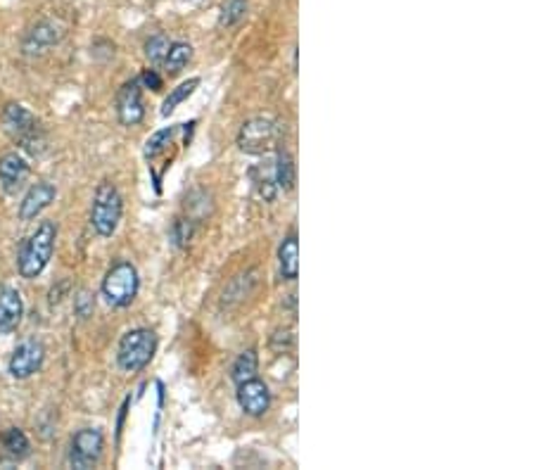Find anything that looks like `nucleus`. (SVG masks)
<instances>
[{
  "instance_id": "1",
  "label": "nucleus",
  "mask_w": 534,
  "mask_h": 470,
  "mask_svg": "<svg viewBox=\"0 0 534 470\" xmlns=\"http://www.w3.org/2000/svg\"><path fill=\"white\" fill-rule=\"evenodd\" d=\"M55 240H57V226L53 221L38 223V229L26 238L22 250H19V276L26 278V281L41 276L43 269L48 266L50 257H53Z\"/></svg>"
},
{
  "instance_id": "26",
  "label": "nucleus",
  "mask_w": 534,
  "mask_h": 470,
  "mask_svg": "<svg viewBox=\"0 0 534 470\" xmlns=\"http://www.w3.org/2000/svg\"><path fill=\"white\" fill-rule=\"evenodd\" d=\"M93 297L88 295V292H81V295L77 297V313L81 316V319H88L90 313H93Z\"/></svg>"
},
{
  "instance_id": "21",
  "label": "nucleus",
  "mask_w": 534,
  "mask_h": 470,
  "mask_svg": "<svg viewBox=\"0 0 534 470\" xmlns=\"http://www.w3.org/2000/svg\"><path fill=\"white\" fill-rule=\"evenodd\" d=\"M3 446H5V452L15 458H25L29 456V437L19 428H10L5 434H3Z\"/></svg>"
},
{
  "instance_id": "20",
  "label": "nucleus",
  "mask_w": 534,
  "mask_h": 470,
  "mask_svg": "<svg viewBox=\"0 0 534 470\" xmlns=\"http://www.w3.org/2000/svg\"><path fill=\"white\" fill-rule=\"evenodd\" d=\"M259 371V356L254 350H247L242 352L238 359H235L233 368H231V378L235 380V383H242V380H250L254 378Z\"/></svg>"
},
{
  "instance_id": "14",
  "label": "nucleus",
  "mask_w": 534,
  "mask_h": 470,
  "mask_svg": "<svg viewBox=\"0 0 534 470\" xmlns=\"http://www.w3.org/2000/svg\"><path fill=\"white\" fill-rule=\"evenodd\" d=\"M25 313V301L17 290L0 285V332H10L19 326Z\"/></svg>"
},
{
  "instance_id": "8",
  "label": "nucleus",
  "mask_w": 534,
  "mask_h": 470,
  "mask_svg": "<svg viewBox=\"0 0 534 470\" xmlns=\"http://www.w3.org/2000/svg\"><path fill=\"white\" fill-rule=\"evenodd\" d=\"M43 359H46V347L38 340H26L13 352L10 356V363H7V371L15 380H26L36 373L38 368L43 366Z\"/></svg>"
},
{
  "instance_id": "7",
  "label": "nucleus",
  "mask_w": 534,
  "mask_h": 470,
  "mask_svg": "<svg viewBox=\"0 0 534 470\" xmlns=\"http://www.w3.org/2000/svg\"><path fill=\"white\" fill-rule=\"evenodd\" d=\"M105 449V437L98 428H81L69 444V465L78 470H88L100 461Z\"/></svg>"
},
{
  "instance_id": "6",
  "label": "nucleus",
  "mask_w": 534,
  "mask_h": 470,
  "mask_svg": "<svg viewBox=\"0 0 534 470\" xmlns=\"http://www.w3.org/2000/svg\"><path fill=\"white\" fill-rule=\"evenodd\" d=\"M3 124H5V131L10 133L25 150L38 152L36 145L43 143L41 128H38L36 117L31 115L29 109L22 107V105H7L5 112H3Z\"/></svg>"
},
{
  "instance_id": "18",
  "label": "nucleus",
  "mask_w": 534,
  "mask_h": 470,
  "mask_svg": "<svg viewBox=\"0 0 534 470\" xmlns=\"http://www.w3.org/2000/svg\"><path fill=\"white\" fill-rule=\"evenodd\" d=\"M192 57V46L186 41H176L169 46V53L164 57V66H167L169 74H179L183 66L190 62Z\"/></svg>"
},
{
  "instance_id": "10",
  "label": "nucleus",
  "mask_w": 534,
  "mask_h": 470,
  "mask_svg": "<svg viewBox=\"0 0 534 470\" xmlns=\"http://www.w3.org/2000/svg\"><path fill=\"white\" fill-rule=\"evenodd\" d=\"M238 404L245 411L247 416H264L271 406V392L264 380H259L257 375L250 380L238 383Z\"/></svg>"
},
{
  "instance_id": "19",
  "label": "nucleus",
  "mask_w": 534,
  "mask_h": 470,
  "mask_svg": "<svg viewBox=\"0 0 534 470\" xmlns=\"http://www.w3.org/2000/svg\"><path fill=\"white\" fill-rule=\"evenodd\" d=\"M176 133H179V127H167L162 128V131L152 133L150 138H148V143H145V150H143L145 159L152 162V159H157V157L162 155V152L169 148V143L174 140Z\"/></svg>"
},
{
  "instance_id": "25",
  "label": "nucleus",
  "mask_w": 534,
  "mask_h": 470,
  "mask_svg": "<svg viewBox=\"0 0 534 470\" xmlns=\"http://www.w3.org/2000/svg\"><path fill=\"white\" fill-rule=\"evenodd\" d=\"M139 84L140 88H150V91H162V77L155 72V69H145L143 74L139 77Z\"/></svg>"
},
{
  "instance_id": "4",
  "label": "nucleus",
  "mask_w": 534,
  "mask_h": 470,
  "mask_svg": "<svg viewBox=\"0 0 534 470\" xmlns=\"http://www.w3.org/2000/svg\"><path fill=\"white\" fill-rule=\"evenodd\" d=\"M124 214V199H121L119 188L115 183H100L93 198V207H90V226L100 238H109L115 235L117 226Z\"/></svg>"
},
{
  "instance_id": "23",
  "label": "nucleus",
  "mask_w": 534,
  "mask_h": 470,
  "mask_svg": "<svg viewBox=\"0 0 534 470\" xmlns=\"http://www.w3.org/2000/svg\"><path fill=\"white\" fill-rule=\"evenodd\" d=\"M169 46H171V41H169L164 34H155V36L148 38V43H145V57L150 60V65H164V57H167L169 53Z\"/></svg>"
},
{
  "instance_id": "2",
  "label": "nucleus",
  "mask_w": 534,
  "mask_h": 470,
  "mask_svg": "<svg viewBox=\"0 0 534 470\" xmlns=\"http://www.w3.org/2000/svg\"><path fill=\"white\" fill-rule=\"evenodd\" d=\"M282 140V124L273 117H252L247 119L238 133V148L245 155H269L278 150Z\"/></svg>"
},
{
  "instance_id": "22",
  "label": "nucleus",
  "mask_w": 534,
  "mask_h": 470,
  "mask_svg": "<svg viewBox=\"0 0 534 470\" xmlns=\"http://www.w3.org/2000/svg\"><path fill=\"white\" fill-rule=\"evenodd\" d=\"M247 0H223L221 15H219V26H235L245 17Z\"/></svg>"
},
{
  "instance_id": "11",
  "label": "nucleus",
  "mask_w": 534,
  "mask_h": 470,
  "mask_svg": "<svg viewBox=\"0 0 534 470\" xmlns=\"http://www.w3.org/2000/svg\"><path fill=\"white\" fill-rule=\"evenodd\" d=\"M62 38V26L53 19H43L38 25L31 26L26 31V36L22 38V50L26 55H43L48 53L53 46H57Z\"/></svg>"
},
{
  "instance_id": "17",
  "label": "nucleus",
  "mask_w": 534,
  "mask_h": 470,
  "mask_svg": "<svg viewBox=\"0 0 534 470\" xmlns=\"http://www.w3.org/2000/svg\"><path fill=\"white\" fill-rule=\"evenodd\" d=\"M198 86H200V78L198 77L188 78V81H183V84L176 86L174 91H171L167 96V100H164V105H162V117L174 115V109L179 107L180 103H186L188 97H190L192 93H195V88H198Z\"/></svg>"
},
{
  "instance_id": "5",
  "label": "nucleus",
  "mask_w": 534,
  "mask_h": 470,
  "mask_svg": "<svg viewBox=\"0 0 534 470\" xmlns=\"http://www.w3.org/2000/svg\"><path fill=\"white\" fill-rule=\"evenodd\" d=\"M139 269L131 261H117V264L109 266L105 278H102V297L108 300L109 307H128L139 295Z\"/></svg>"
},
{
  "instance_id": "12",
  "label": "nucleus",
  "mask_w": 534,
  "mask_h": 470,
  "mask_svg": "<svg viewBox=\"0 0 534 470\" xmlns=\"http://www.w3.org/2000/svg\"><path fill=\"white\" fill-rule=\"evenodd\" d=\"M55 198H57V188L53 183L41 181L36 186H31L25 199L19 202V219L22 221H34L43 209H48L53 205Z\"/></svg>"
},
{
  "instance_id": "13",
  "label": "nucleus",
  "mask_w": 534,
  "mask_h": 470,
  "mask_svg": "<svg viewBox=\"0 0 534 470\" xmlns=\"http://www.w3.org/2000/svg\"><path fill=\"white\" fill-rule=\"evenodd\" d=\"M29 176V162L19 152H7L0 157V186L5 193H17Z\"/></svg>"
},
{
  "instance_id": "24",
  "label": "nucleus",
  "mask_w": 534,
  "mask_h": 470,
  "mask_svg": "<svg viewBox=\"0 0 534 470\" xmlns=\"http://www.w3.org/2000/svg\"><path fill=\"white\" fill-rule=\"evenodd\" d=\"M192 238V221L190 219H176L171 226V240L176 248H186Z\"/></svg>"
},
{
  "instance_id": "16",
  "label": "nucleus",
  "mask_w": 534,
  "mask_h": 470,
  "mask_svg": "<svg viewBox=\"0 0 534 470\" xmlns=\"http://www.w3.org/2000/svg\"><path fill=\"white\" fill-rule=\"evenodd\" d=\"M273 181L282 190H293L297 181V169H294V159L288 150H278L276 164H273Z\"/></svg>"
},
{
  "instance_id": "3",
  "label": "nucleus",
  "mask_w": 534,
  "mask_h": 470,
  "mask_svg": "<svg viewBox=\"0 0 534 470\" xmlns=\"http://www.w3.org/2000/svg\"><path fill=\"white\" fill-rule=\"evenodd\" d=\"M157 352V335L150 328H133L119 342L117 350V363L124 373H139Z\"/></svg>"
},
{
  "instance_id": "15",
  "label": "nucleus",
  "mask_w": 534,
  "mask_h": 470,
  "mask_svg": "<svg viewBox=\"0 0 534 470\" xmlns=\"http://www.w3.org/2000/svg\"><path fill=\"white\" fill-rule=\"evenodd\" d=\"M278 266H281V273L285 281H294L297 273H300V242H297V235L294 233L281 242V248H278Z\"/></svg>"
},
{
  "instance_id": "9",
  "label": "nucleus",
  "mask_w": 534,
  "mask_h": 470,
  "mask_svg": "<svg viewBox=\"0 0 534 470\" xmlns=\"http://www.w3.org/2000/svg\"><path fill=\"white\" fill-rule=\"evenodd\" d=\"M117 117L124 127H139L145 119L143 91H140L139 78H131L117 93Z\"/></svg>"
}]
</instances>
